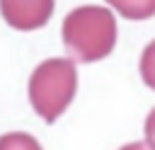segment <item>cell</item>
Returning a JSON list of instances; mask_svg holds the SVG:
<instances>
[{"label":"cell","instance_id":"8","mask_svg":"<svg viewBox=\"0 0 155 150\" xmlns=\"http://www.w3.org/2000/svg\"><path fill=\"white\" fill-rule=\"evenodd\" d=\"M119 150H155V145L148 143V140H136V143H128V145H124Z\"/></svg>","mask_w":155,"mask_h":150},{"label":"cell","instance_id":"1","mask_svg":"<svg viewBox=\"0 0 155 150\" xmlns=\"http://www.w3.org/2000/svg\"><path fill=\"white\" fill-rule=\"evenodd\" d=\"M68 53L80 63L107 58L116 44V19L102 5H82L65 15L61 27Z\"/></svg>","mask_w":155,"mask_h":150},{"label":"cell","instance_id":"4","mask_svg":"<svg viewBox=\"0 0 155 150\" xmlns=\"http://www.w3.org/2000/svg\"><path fill=\"white\" fill-rule=\"evenodd\" d=\"M126 19H148L155 17V0H107Z\"/></svg>","mask_w":155,"mask_h":150},{"label":"cell","instance_id":"7","mask_svg":"<svg viewBox=\"0 0 155 150\" xmlns=\"http://www.w3.org/2000/svg\"><path fill=\"white\" fill-rule=\"evenodd\" d=\"M145 140L155 145V106H153V111L145 119Z\"/></svg>","mask_w":155,"mask_h":150},{"label":"cell","instance_id":"3","mask_svg":"<svg viewBox=\"0 0 155 150\" xmlns=\"http://www.w3.org/2000/svg\"><path fill=\"white\" fill-rule=\"evenodd\" d=\"M56 0H0L2 19L19 31H34L44 27L53 15Z\"/></svg>","mask_w":155,"mask_h":150},{"label":"cell","instance_id":"6","mask_svg":"<svg viewBox=\"0 0 155 150\" xmlns=\"http://www.w3.org/2000/svg\"><path fill=\"white\" fill-rule=\"evenodd\" d=\"M138 68H140V77H143V82H145L150 90H155V41H150V44L143 48Z\"/></svg>","mask_w":155,"mask_h":150},{"label":"cell","instance_id":"2","mask_svg":"<svg viewBox=\"0 0 155 150\" xmlns=\"http://www.w3.org/2000/svg\"><path fill=\"white\" fill-rule=\"evenodd\" d=\"M75 90L78 70L70 58H48L39 63L29 77V102L46 123H53L68 109Z\"/></svg>","mask_w":155,"mask_h":150},{"label":"cell","instance_id":"5","mask_svg":"<svg viewBox=\"0 0 155 150\" xmlns=\"http://www.w3.org/2000/svg\"><path fill=\"white\" fill-rule=\"evenodd\" d=\"M0 150H41L39 140L29 133H5L0 135Z\"/></svg>","mask_w":155,"mask_h":150}]
</instances>
